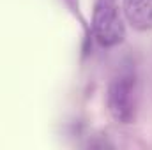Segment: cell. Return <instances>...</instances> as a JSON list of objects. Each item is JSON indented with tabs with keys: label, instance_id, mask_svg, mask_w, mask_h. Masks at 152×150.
Returning a JSON list of instances; mask_svg holds the SVG:
<instances>
[{
	"label": "cell",
	"instance_id": "1",
	"mask_svg": "<svg viewBox=\"0 0 152 150\" xmlns=\"http://www.w3.org/2000/svg\"><path fill=\"white\" fill-rule=\"evenodd\" d=\"M92 32L96 41L104 48H113L126 37L117 0H96L92 9Z\"/></svg>",
	"mask_w": 152,
	"mask_h": 150
},
{
	"label": "cell",
	"instance_id": "2",
	"mask_svg": "<svg viewBox=\"0 0 152 150\" xmlns=\"http://www.w3.org/2000/svg\"><path fill=\"white\" fill-rule=\"evenodd\" d=\"M108 110L117 122L133 124L136 117V81L131 71L115 76L108 87Z\"/></svg>",
	"mask_w": 152,
	"mask_h": 150
},
{
	"label": "cell",
	"instance_id": "3",
	"mask_svg": "<svg viewBox=\"0 0 152 150\" xmlns=\"http://www.w3.org/2000/svg\"><path fill=\"white\" fill-rule=\"evenodd\" d=\"M122 11L134 30H152V0H122Z\"/></svg>",
	"mask_w": 152,
	"mask_h": 150
}]
</instances>
